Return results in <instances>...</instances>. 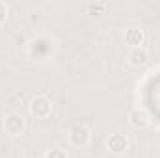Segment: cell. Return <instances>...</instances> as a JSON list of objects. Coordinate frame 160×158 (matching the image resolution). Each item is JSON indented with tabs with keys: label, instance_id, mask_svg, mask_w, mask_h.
Listing matches in <instances>:
<instances>
[{
	"label": "cell",
	"instance_id": "1",
	"mask_svg": "<svg viewBox=\"0 0 160 158\" xmlns=\"http://www.w3.org/2000/svg\"><path fill=\"white\" fill-rule=\"evenodd\" d=\"M67 138H69V143L73 147H88L89 141H91V130L84 125V123H73L69 132H67Z\"/></svg>",
	"mask_w": 160,
	"mask_h": 158
},
{
	"label": "cell",
	"instance_id": "2",
	"mask_svg": "<svg viewBox=\"0 0 160 158\" xmlns=\"http://www.w3.org/2000/svg\"><path fill=\"white\" fill-rule=\"evenodd\" d=\"M2 128H4V132L6 134H9V136H21L24 130H26V119L22 114H17V112H13V114H8L4 121H2Z\"/></svg>",
	"mask_w": 160,
	"mask_h": 158
},
{
	"label": "cell",
	"instance_id": "3",
	"mask_svg": "<svg viewBox=\"0 0 160 158\" xmlns=\"http://www.w3.org/2000/svg\"><path fill=\"white\" fill-rule=\"evenodd\" d=\"M30 114L36 119H47L52 114V101L47 95H36L30 101Z\"/></svg>",
	"mask_w": 160,
	"mask_h": 158
},
{
	"label": "cell",
	"instance_id": "4",
	"mask_svg": "<svg viewBox=\"0 0 160 158\" xmlns=\"http://www.w3.org/2000/svg\"><path fill=\"white\" fill-rule=\"evenodd\" d=\"M127 62H128V65H130V67L140 69V67L147 65V62H149V50H147L145 47L130 48V50H128V54H127Z\"/></svg>",
	"mask_w": 160,
	"mask_h": 158
},
{
	"label": "cell",
	"instance_id": "5",
	"mask_svg": "<svg viewBox=\"0 0 160 158\" xmlns=\"http://www.w3.org/2000/svg\"><path fill=\"white\" fill-rule=\"evenodd\" d=\"M127 119H128L130 126H134V128H147V126L151 125V116H149V112L143 110V108H132V110L128 112Z\"/></svg>",
	"mask_w": 160,
	"mask_h": 158
},
{
	"label": "cell",
	"instance_id": "6",
	"mask_svg": "<svg viewBox=\"0 0 160 158\" xmlns=\"http://www.w3.org/2000/svg\"><path fill=\"white\" fill-rule=\"evenodd\" d=\"M128 138L125 134H110L108 140H106V147L110 153L114 155H123L127 149H128Z\"/></svg>",
	"mask_w": 160,
	"mask_h": 158
},
{
	"label": "cell",
	"instance_id": "7",
	"mask_svg": "<svg viewBox=\"0 0 160 158\" xmlns=\"http://www.w3.org/2000/svg\"><path fill=\"white\" fill-rule=\"evenodd\" d=\"M143 41H145V34H143V30H140V28H128V30L125 32V43L130 45V48L142 47Z\"/></svg>",
	"mask_w": 160,
	"mask_h": 158
},
{
	"label": "cell",
	"instance_id": "8",
	"mask_svg": "<svg viewBox=\"0 0 160 158\" xmlns=\"http://www.w3.org/2000/svg\"><path fill=\"white\" fill-rule=\"evenodd\" d=\"M86 7H88V11H91V13L101 15V13H104V11L108 9V4H106V2H88Z\"/></svg>",
	"mask_w": 160,
	"mask_h": 158
},
{
	"label": "cell",
	"instance_id": "9",
	"mask_svg": "<svg viewBox=\"0 0 160 158\" xmlns=\"http://www.w3.org/2000/svg\"><path fill=\"white\" fill-rule=\"evenodd\" d=\"M45 158H69V155H67V151L62 149V147H52V149H48V151L45 153Z\"/></svg>",
	"mask_w": 160,
	"mask_h": 158
},
{
	"label": "cell",
	"instance_id": "10",
	"mask_svg": "<svg viewBox=\"0 0 160 158\" xmlns=\"http://www.w3.org/2000/svg\"><path fill=\"white\" fill-rule=\"evenodd\" d=\"M8 13H9V9H8V4L0 0V24H4V22H6V19H8Z\"/></svg>",
	"mask_w": 160,
	"mask_h": 158
}]
</instances>
